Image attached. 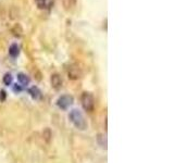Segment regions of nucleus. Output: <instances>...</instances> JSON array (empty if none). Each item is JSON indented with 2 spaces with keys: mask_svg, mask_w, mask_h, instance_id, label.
<instances>
[{
  "mask_svg": "<svg viewBox=\"0 0 174 163\" xmlns=\"http://www.w3.org/2000/svg\"><path fill=\"white\" fill-rule=\"evenodd\" d=\"M69 118H70V121L73 123V125L75 126L76 128L81 130H84L85 128L87 127V123H86V120L84 118V115L82 114L81 111L78 110H72L69 114Z\"/></svg>",
  "mask_w": 174,
  "mask_h": 163,
  "instance_id": "nucleus-1",
  "label": "nucleus"
},
{
  "mask_svg": "<svg viewBox=\"0 0 174 163\" xmlns=\"http://www.w3.org/2000/svg\"><path fill=\"white\" fill-rule=\"evenodd\" d=\"M82 106L88 112H92L95 108V99L90 92H83L81 97Z\"/></svg>",
  "mask_w": 174,
  "mask_h": 163,
  "instance_id": "nucleus-2",
  "label": "nucleus"
},
{
  "mask_svg": "<svg viewBox=\"0 0 174 163\" xmlns=\"http://www.w3.org/2000/svg\"><path fill=\"white\" fill-rule=\"evenodd\" d=\"M73 103V97L69 96V95H64V96H61L57 101V104L60 109L62 110H66V109L70 107L71 104Z\"/></svg>",
  "mask_w": 174,
  "mask_h": 163,
  "instance_id": "nucleus-3",
  "label": "nucleus"
},
{
  "mask_svg": "<svg viewBox=\"0 0 174 163\" xmlns=\"http://www.w3.org/2000/svg\"><path fill=\"white\" fill-rule=\"evenodd\" d=\"M68 76H69V78L73 79V81L78 79L82 76L81 69H80L77 65H74V64L70 65V66L68 67Z\"/></svg>",
  "mask_w": 174,
  "mask_h": 163,
  "instance_id": "nucleus-4",
  "label": "nucleus"
},
{
  "mask_svg": "<svg viewBox=\"0 0 174 163\" xmlns=\"http://www.w3.org/2000/svg\"><path fill=\"white\" fill-rule=\"evenodd\" d=\"M50 82H51V85L54 89H59L60 87L62 86V79H61L59 74H54L50 78Z\"/></svg>",
  "mask_w": 174,
  "mask_h": 163,
  "instance_id": "nucleus-5",
  "label": "nucleus"
},
{
  "mask_svg": "<svg viewBox=\"0 0 174 163\" xmlns=\"http://www.w3.org/2000/svg\"><path fill=\"white\" fill-rule=\"evenodd\" d=\"M20 53V47L17 46V43H12L9 48V54L12 58H16Z\"/></svg>",
  "mask_w": 174,
  "mask_h": 163,
  "instance_id": "nucleus-6",
  "label": "nucleus"
},
{
  "mask_svg": "<svg viewBox=\"0 0 174 163\" xmlns=\"http://www.w3.org/2000/svg\"><path fill=\"white\" fill-rule=\"evenodd\" d=\"M17 81L21 83L22 86H26V85L29 84V78H28V76L25 75L24 73H19V74H17Z\"/></svg>",
  "mask_w": 174,
  "mask_h": 163,
  "instance_id": "nucleus-7",
  "label": "nucleus"
},
{
  "mask_svg": "<svg viewBox=\"0 0 174 163\" xmlns=\"http://www.w3.org/2000/svg\"><path fill=\"white\" fill-rule=\"evenodd\" d=\"M28 92H29V95H31L32 98H34V99H38V98H40V96H41V92H40V90H39L36 86L31 87V88L28 89Z\"/></svg>",
  "mask_w": 174,
  "mask_h": 163,
  "instance_id": "nucleus-8",
  "label": "nucleus"
},
{
  "mask_svg": "<svg viewBox=\"0 0 174 163\" xmlns=\"http://www.w3.org/2000/svg\"><path fill=\"white\" fill-rule=\"evenodd\" d=\"M12 33H13L15 36H19V37H20L22 35V33H23V29H22L21 25H20V24H15L14 27L12 28Z\"/></svg>",
  "mask_w": 174,
  "mask_h": 163,
  "instance_id": "nucleus-9",
  "label": "nucleus"
},
{
  "mask_svg": "<svg viewBox=\"0 0 174 163\" xmlns=\"http://www.w3.org/2000/svg\"><path fill=\"white\" fill-rule=\"evenodd\" d=\"M12 81H13V77H12V75H11L10 73L5 74V76H3V83H5V85H7V86L11 85V84H12Z\"/></svg>",
  "mask_w": 174,
  "mask_h": 163,
  "instance_id": "nucleus-10",
  "label": "nucleus"
},
{
  "mask_svg": "<svg viewBox=\"0 0 174 163\" xmlns=\"http://www.w3.org/2000/svg\"><path fill=\"white\" fill-rule=\"evenodd\" d=\"M98 142L102 148H107V139L103 135H98Z\"/></svg>",
  "mask_w": 174,
  "mask_h": 163,
  "instance_id": "nucleus-11",
  "label": "nucleus"
},
{
  "mask_svg": "<svg viewBox=\"0 0 174 163\" xmlns=\"http://www.w3.org/2000/svg\"><path fill=\"white\" fill-rule=\"evenodd\" d=\"M43 139L48 142L49 140H50V138H51V132H50V130H43Z\"/></svg>",
  "mask_w": 174,
  "mask_h": 163,
  "instance_id": "nucleus-12",
  "label": "nucleus"
},
{
  "mask_svg": "<svg viewBox=\"0 0 174 163\" xmlns=\"http://www.w3.org/2000/svg\"><path fill=\"white\" fill-rule=\"evenodd\" d=\"M36 3L39 9H45L46 8V1L45 0H36Z\"/></svg>",
  "mask_w": 174,
  "mask_h": 163,
  "instance_id": "nucleus-13",
  "label": "nucleus"
},
{
  "mask_svg": "<svg viewBox=\"0 0 174 163\" xmlns=\"http://www.w3.org/2000/svg\"><path fill=\"white\" fill-rule=\"evenodd\" d=\"M5 97H7V94H5V90H1V92H0V101H5Z\"/></svg>",
  "mask_w": 174,
  "mask_h": 163,
  "instance_id": "nucleus-14",
  "label": "nucleus"
},
{
  "mask_svg": "<svg viewBox=\"0 0 174 163\" xmlns=\"http://www.w3.org/2000/svg\"><path fill=\"white\" fill-rule=\"evenodd\" d=\"M13 90H14L15 92H22V87L20 86V85L15 84V85L13 86Z\"/></svg>",
  "mask_w": 174,
  "mask_h": 163,
  "instance_id": "nucleus-15",
  "label": "nucleus"
}]
</instances>
